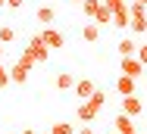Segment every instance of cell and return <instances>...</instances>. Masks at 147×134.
Here are the masks:
<instances>
[{
  "instance_id": "35",
  "label": "cell",
  "mask_w": 147,
  "mask_h": 134,
  "mask_svg": "<svg viewBox=\"0 0 147 134\" xmlns=\"http://www.w3.org/2000/svg\"><path fill=\"white\" fill-rule=\"evenodd\" d=\"M144 3H147V0H144Z\"/></svg>"
},
{
  "instance_id": "36",
  "label": "cell",
  "mask_w": 147,
  "mask_h": 134,
  "mask_svg": "<svg viewBox=\"0 0 147 134\" xmlns=\"http://www.w3.org/2000/svg\"><path fill=\"white\" fill-rule=\"evenodd\" d=\"M138 134H141V131H138Z\"/></svg>"
},
{
  "instance_id": "26",
  "label": "cell",
  "mask_w": 147,
  "mask_h": 134,
  "mask_svg": "<svg viewBox=\"0 0 147 134\" xmlns=\"http://www.w3.org/2000/svg\"><path fill=\"white\" fill-rule=\"evenodd\" d=\"M22 134H38V131H34V128H25V131H22Z\"/></svg>"
},
{
  "instance_id": "22",
  "label": "cell",
  "mask_w": 147,
  "mask_h": 134,
  "mask_svg": "<svg viewBox=\"0 0 147 134\" xmlns=\"http://www.w3.org/2000/svg\"><path fill=\"white\" fill-rule=\"evenodd\" d=\"M19 62H22V66H25V69H31V66H38V62H34V59H31V56L25 53V50H22V56H19Z\"/></svg>"
},
{
  "instance_id": "12",
  "label": "cell",
  "mask_w": 147,
  "mask_h": 134,
  "mask_svg": "<svg viewBox=\"0 0 147 134\" xmlns=\"http://www.w3.org/2000/svg\"><path fill=\"white\" fill-rule=\"evenodd\" d=\"M119 56H122V59H125V56H135L138 53V44H135V41H131V38H122V41H119Z\"/></svg>"
},
{
  "instance_id": "8",
  "label": "cell",
  "mask_w": 147,
  "mask_h": 134,
  "mask_svg": "<svg viewBox=\"0 0 147 134\" xmlns=\"http://www.w3.org/2000/svg\"><path fill=\"white\" fill-rule=\"evenodd\" d=\"M116 90L122 94V97H131V94H135V78H128V75H119V78H116Z\"/></svg>"
},
{
  "instance_id": "23",
  "label": "cell",
  "mask_w": 147,
  "mask_h": 134,
  "mask_svg": "<svg viewBox=\"0 0 147 134\" xmlns=\"http://www.w3.org/2000/svg\"><path fill=\"white\" fill-rule=\"evenodd\" d=\"M135 56H138V59L147 66V44H144V47H138V53H135Z\"/></svg>"
},
{
  "instance_id": "27",
  "label": "cell",
  "mask_w": 147,
  "mask_h": 134,
  "mask_svg": "<svg viewBox=\"0 0 147 134\" xmlns=\"http://www.w3.org/2000/svg\"><path fill=\"white\" fill-rule=\"evenodd\" d=\"M3 6H6V0H0V9H3Z\"/></svg>"
},
{
  "instance_id": "1",
  "label": "cell",
  "mask_w": 147,
  "mask_h": 134,
  "mask_svg": "<svg viewBox=\"0 0 147 134\" xmlns=\"http://www.w3.org/2000/svg\"><path fill=\"white\" fill-rule=\"evenodd\" d=\"M25 53H28L34 62H47V56H50V47L44 44V38H41V34H34V38L28 41V47H25Z\"/></svg>"
},
{
  "instance_id": "3",
  "label": "cell",
  "mask_w": 147,
  "mask_h": 134,
  "mask_svg": "<svg viewBox=\"0 0 147 134\" xmlns=\"http://www.w3.org/2000/svg\"><path fill=\"white\" fill-rule=\"evenodd\" d=\"M141 72H144V62L138 59V56H125L122 59V75H128V78H141Z\"/></svg>"
},
{
  "instance_id": "19",
  "label": "cell",
  "mask_w": 147,
  "mask_h": 134,
  "mask_svg": "<svg viewBox=\"0 0 147 134\" xmlns=\"http://www.w3.org/2000/svg\"><path fill=\"white\" fill-rule=\"evenodd\" d=\"M50 134H75V128H72L69 122H57V125L50 128Z\"/></svg>"
},
{
  "instance_id": "6",
  "label": "cell",
  "mask_w": 147,
  "mask_h": 134,
  "mask_svg": "<svg viewBox=\"0 0 147 134\" xmlns=\"http://www.w3.org/2000/svg\"><path fill=\"white\" fill-rule=\"evenodd\" d=\"M94 90H97V87H94V81H91V78L75 81V97H78V100H88V97L94 94Z\"/></svg>"
},
{
  "instance_id": "18",
  "label": "cell",
  "mask_w": 147,
  "mask_h": 134,
  "mask_svg": "<svg viewBox=\"0 0 147 134\" xmlns=\"http://www.w3.org/2000/svg\"><path fill=\"white\" fill-rule=\"evenodd\" d=\"M13 38H16V28L13 25H0V44H3V47H6Z\"/></svg>"
},
{
  "instance_id": "17",
  "label": "cell",
  "mask_w": 147,
  "mask_h": 134,
  "mask_svg": "<svg viewBox=\"0 0 147 134\" xmlns=\"http://www.w3.org/2000/svg\"><path fill=\"white\" fill-rule=\"evenodd\" d=\"M110 9H113V16H119V13H128V0H103Z\"/></svg>"
},
{
  "instance_id": "29",
  "label": "cell",
  "mask_w": 147,
  "mask_h": 134,
  "mask_svg": "<svg viewBox=\"0 0 147 134\" xmlns=\"http://www.w3.org/2000/svg\"><path fill=\"white\" fill-rule=\"evenodd\" d=\"M128 3H138V0H128ZM141 3H144V0H141Z\"/></svg>"
},
{
  "instance_id": "10",
  "label": "cell",
  "mask_w": 147,
  "mask_h": 134,
  "mask_svg": "<svg viewBox=\"0 0 147 134\" xmlns=\"http://www.w3.org/2000/svg\"><path fill=\"white\" fill-rule=\"evenodd\" d=\"M82 38H85L88 44H97V41H100V25H97V22H88V25L82 28Z\"/></svg>"
},
{
  "instance_id": "13",
  "label": "cell",
  "mask_w": 147,
  "mask_h": 134,
  "mask_svg": "<svg viewBox=\"0 0 147 134\" xmlns=\"http://www.w3.org/2000/svg\"><path fill=\"white\" fill-rule=\"evenodd\" d=\"M57 87L59 90H72V87H75V75H72V72H59L57 75Z\"/></svg>"
},
{
  "instance_id": "30",
  "label": "cell",
  "mask_w": 147,
  "mask_h": 134,
  "mask_svg": "<svg viewBox=\"0 0 147 134\" xmlns=\"http://www.w3.org/2000/svg\"><path fill=\"white\" fill-rule=\"evenodd\" d=\"M0 56H3V44H0Z\"/></svg>"
},
{
  "instance_id": "5",
  "label": "cell",
  "mask_w": 147,
  "mask_h": 134,
  "mask_svg": "<svg viewBox=\"0 0 147 134\" xmlns=\"http://www.w3.org/2000/svg\"><path fill=\"white\" fill-rule=\"evenodd\" d=\"M41 38H44V44H47L50 50H59V47H63V34H59L57 28H50V25L41 31Z\"/></svg>"
},
{
  "instance_id": "33",
  "label": "cell",
  "mask_w": 147,
  "mask_h": 134,
  "mask_svg": "<svg viewBox=\"0 0 147 134\" xmlns=\"http://www.w3.org/2000/svg\"><path fill=\"white\" fill-rule=\"evenodd\" d=\"M113 134H119V131H113Z\"/></svg>"
},
{
  "instance_id": "32",
  "label": "cell",
  "mask_w": 147,
  "mask_h": 134,
  "mask_svg": "<svg viewBox=\"0 0 147 134\" xmlns=\"http://www.w3.org/2000/svg\"><path fill=\"white\" fill-rule=\"evenodd\" d=\"M44 134H50V131H44Z\"/></svg>"
},
{
  "instance_id": "24",
  "label": "cell",
  "mask_w": 147,
  "mask_h": 134,
  "mask_svg": "<svg viewBox=\"0 0 147 134\" xmlns=\"http://www.w3.org/2000/svg\"><path fill=\"white\" fill-rule=\"evenodd\" d=\"M22 3H25V0H6V6H9V9H22Z\"/></svg>"
},
{
  "instance_id": "4",
  "label": "cell",
  "mask_w": 147,
  "mask_h": 134,
  "mask_svg": "<svg viewBox=\"0 0 147 134\" xmlns=\"http://www.w3.org/2000/svg\"><path fill=\"white\" fill-rule=\"evenodd\" d=\"M113 128L119 134H138V125H135V119L131 115H125V112H119L116 119H113Z\"/></svg>"
},
{
  "instance_id": "9",
  "label": "cell",
  "mask_w": 147,
  "mask_h": 134,
  "mask_svg": "<svg viewBox=\"0 0 147 134\" xmlns=\"http://www.w3.org/2000/svg\"><path fill=\"white\" fill-rule=\"evenodd\" d=\"M34 19H38L41 25H53V19H57V13H53L50 6H38V9H34Z\"/></svg>"
},
{
  "instance_id": "7",
  "label": "cell",
  "mask_w": 147,
  "mask_h": 134,
  "mask_svg": "<svg viewBox=\"0 0 147 134\" xmlns=\"http://www.w3.org/2000/svg\"><path fill=\"white\" fill-rule=\"evenodd\" d=\"M97 112H100V109L94 106V103H91V100H85V103H82V106H78V112H75V115H78V119H82V122H94V119H97Z\"/></svg>"
},
{
  "instance_id": "25",
  "label": "cell",
  "mask_w": 147,
  "mask_h": 134,
  "mask_svg": "<svg viewBox=\"0 0 147 134\" xmlns=\"http://www.w3.org/2000/svg\"><path fill=\"white\" fill-rule=\"evenodd\" d=\"M75 134H97V131H94L91 125H85V128H78V131H75Z\"/></svg>"
},
{
  "instance_id": "20",
  "label": "cell",
  "mask_w": 147,
  "mask_h": 134,
  "mask_svg": "<svg viewBox=\"0 0 147 134\" xmlns=\"http://www.w3.org/2000/svg\"><path fill=\"white\" fill-rule=\"evenodd\" d=\"M88 100H91V103H94V106H97V109H103V103H107V94H103V90H100V87H97V90H94V94H91Z\"/></svg>"
},
{
  "instance_id": "34",
  "label": "cell",
  "mask_w": 147,
  "mask_h": 134,
  "mask_svg": "<svg viewBox=\"0 0 147 134\" xmlns=\"http://www.w3.org/2000/svg\"><path fill=\"white\" fill-rule=\"evenodd\" d=\"M0 25H3V22H0Z\"/></svg>"
},
{
  "instance_id": "28",
  "label": "cell",
  "mask_w": 147,
  "mask_h": 134,
  "mask_svg": "<svg viewBox=\"0 0 147 134\" xmlns=\"http://www.w3.org/2000/svg\"><path fill=\"white\" fill-rule=\"evenodd\" d=\"M72 3H85V0H72Z\"/></svg>"
},
{
  "instance_id": "2",
  "label": "cell",
  "mask_w": 147,
  "mask_h": 134,
  "mask_svg": "<svg viewBox=\"0 0 147 134\" xmlns=\"http://www.w3.org/2000/svg\"><path fill=\"white\" fill-rule=\"evenodd\" d=\"M122 112H125V115H131V119H138V115L144 112V100H141L138 94H131V97H122Z\"/></svg>"
},
{
  "instance_id": "31",
  "label": "cell",
  "mask_w": 147,
  "mask_h": 134,
  "mask_svg": "<svg viewBox=\"0 0 147 134\" xmlns=\"http://www.w3.org/2000/svg\"><path fill=\"white\" fill-rule=\"evenodd\" d=\"M6 134H13V131H6Z\"/></svg>"
},
{
  "instance_id": "21",
  "label": "cell",
  "mask_w": 147,
  "mask_h": 134,
  "mask_svg": "<svg viewBox=\"0 0 147 134\" xmlns=\"http://www.w3.org/2000/svg\"><path fill=\"white\" fill-rule=\"evenodd\" d=\"M9 69H6V66H3V62H0V87H6V84H9Z\"/></svg>"
},
{
  "instance_id": "15",
  "label": "cell",
  "mask_w": 147,
  "mask_h": 134,
  "mask_svg": "<svg viewBox=\"0 0 147 134\" xmlns=\"http://www.w3.org/2000/svg\"><path fill=\"white\" fill-rule=\"evenodd\" d=\"M128 31H135V34H147V16H131Z\"/></svg>"
},
{
  "instance_id": "14",
  "label": "cell",
  "mask_w": 147,
  "mask_h": 134,
  "mask_svg": "<svg viewBox=\"0 0 147 134\" xmlns=\"http://www.w3.org/2000/svg\"><path fill=\"white\" fill-rule=\"evenodd\" d=\"M94 22H97V25H113V9H110V6L103 3V6L97 9V16H94Z\"/></svg>"
},
{
  "instance_id": "16",
  "label": "cell",
  "mask_w": 147,
  "mask_h": 134,
  "mask_svg": "<svg viewBox=\"0 0 147 134\" xmlns=\"http://www.w3.org/2000/svg\"><path fill=\"white\" fill-rule=\"evenodd\" d=\"M100 6H103V0H85V3H82V9H85V16H88L91 22H94V16H97Z\"/></svg>"
},
{
  "instance_id": "11",
  "label": "cell",
  "mask_w": 147,
  "mask_h": 134,
  "mask_svg": "<svg viewBox=\"0 0 147 134\" xmlns=\"http://www.w3.org/2000/svg\"><path fill=\"white\" fill-rule=\"evenodd\" d=\"M9 78H13V84H25V81H28V69H25L22 62H16V66L9 69Z\"/></svg>"
}]
</instances>
